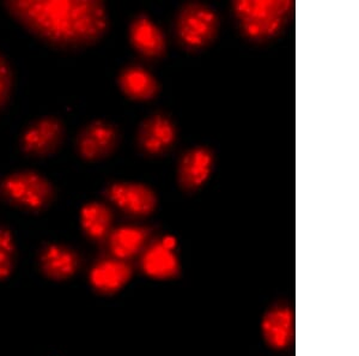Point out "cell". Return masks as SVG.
<instances>
[{
  "mask_svg": "<svg viewBox=\"0 0 359 356\" xmlns=\"http://www.w3.org/2000/svg\"><path fill=\"white\" fill-rule=\"evenodd\" d=\"M3 6L37 40L62 51L96 45L109 29L106 5L96 0H8Z\"/></svg>",
  "mask_w": 359,
  "mask_h": 356,
  "instance_id": "6da1fadb",
  "label": "cell"
},
{
  "mask_svg": "<svg viewBox=\"0 0 359 356\" xmlns=\"http://www.w3.org/2000/svg\"><path fill=\"white\" fill-rule=\"evenodd\" d=\"M231 6L243 37L257 44L279 37L294 13L291 0H236Z\"/></svg>",
  "mask_w": 359,
  "mask_h": 356,
  "instance_id": "7a4b0ae2",
  "label": "cell"
},
{
  "mask_svg": "<svg viewBox=\"0 0 359 356\" xmlns=\"http://www.w3.org/2000/svg\"><path fill=\"white\" fill-rule=\"evenodd\" d=\"M0 192L5 201L27 213H41L55 197L52 183L35 171H20L4 178Z\"/></svg>",
  "mask_w": 359,
  "mask_h": 356,
  "instance_id": "3957f363",
  "label": "cell"
},
{
  "mask_svg": "<svg viewBox=\"0 0 359 356\" xmlns=\"http://www.w3.org/2000/svg\"><path fill=\"white\" fill-rule=\"evenodd\" d=\"M219 25V17L212 8L201 3H188L176 16V37L188 51H201L216 40Z\"/></svg>",
  "mask_w": 359,
  "mask_h": 356,
  "instance_id": "277c9868",
  "label": "cell"
},
{
  "mask_svg": "<svg viewBox=\"0 0 359 356\" xmlns=\"http://www.w3.org/2000/svg\"><path fill=\"white\" fill-rule=\"evenodd\" d=\"M65 140V126L55 117H42L25 127L20 145L32 157H48L57 152Z\"/></svg>",
  "mask_w": 359,
  "mask_h": 356,
  "instance_id": "5b68a950",
  "label": "cell"
},
{
  "mask_svg": "<svg viewBox=\"0 0 359 356\" xmlns=\"http://www.w3.org/2000/svg\"><path fill=\"white\" fill-rule=\"evenodd\" d=\"M118 127L104 120H95L79 132L76 140L78 155L88 162H97L113 155L120 144Z\"/></svg>",
  "mask_w": 359,
  "mask_h": 356,
  "instance_id": "8992f818",
  "label": "cell"
},
{
  "mask_svg": "<svg viewBox=\"0 0 359 356\" xmlns=\"http://www.w3.org/2000/svg\"><path fill=\"white\" fill-rule=\"evenodd\" d=\"M104 195L118 209L132 216H149L157 208V196L147 185L114 183L106 190Z\"/></svg>",
  "mask_w": 359,
  "mask_h": 356,
  "instance_id": "52a82bcc",
  "label": "cell"
},
{
  "mask_svg": "<svg viewBox=\"0 0 359 356\" xmlns=\"http://www.w3.org/2000/svg\"><path fill=\"white\" fill-rule=\"evenodd\" d=\"M177 138L175 125L163 114L151 115L139 126L138 147L145 155L159 156L167 152Z\"/></svg>",
  "mask_w": 359,
  "mask_h": 356,
  "instance_id": "ba28073f",
  "label": "cell"
},
{
  "mask_svg": "<svg viewBox=\"0 0 359 356\" xmlns=\"http://www.w3.org/2000/svg\"><path fill=\"white\" fill-rule=\"evenodd\" d=\"M215 155L206 147H193L181 157L177 180L182 190L193 192L208 183L212 174Z\"/></svg>",
  "mask_w": 359,
  "mask_h": 356,
  "instance_id": "9c48e42d",
  "label": "cell"
},
{
  "mask_svg": "<svg viewBox=\"0 0 359 356\" xmlns=\"http://www.w3.org/2000/svg\"><path fill=\"white\" fill-rule=\"evenodd\" d=\"M130 41L133 48L149 59H158L167 52V39L158 25L147 15H138L130 25Z\"/></svg>",
  "mask_w": 359,
  "mask_h": 356,
  "instance_id": "30bf717a",
  "label": "cell"
},
{
  "mask_svg": "<svg viewBox=\"0 0 359 356\" xmlns=\"http://www.w3.org/2000/svg\"><path fill=\"white\" fill-rule=\"evenodd\" d=\"M39 264L46 277L53 281H65L77 272L81 261L78 254L67 246L48 244L42 247Z\"/></svg>",
  "mask_w": 359,
  "mask_h": 356,
  "instance_id": "8fae6325",
  "label": "cell"
},
{
  "mask_svg": "<svg viewBox=\"0 0 359 356\" xmlns=\"http://www.w3.org/2000/svg\"><path fill=\"white\" fill-rule=\"evenodd\" d=\"M132 277V268L121 259L97 263L90 272V282L102 294H113L126 286Z\"/></svg>",
  "mask_w": 359,
  "mask_h": 356,
  "instance_id": "7c38bea8",
  "label": "cell"
},
{
  "mask_svg": "<svg viewBox=\"0 0 359 356\" xmlns=\"http://www.w3.org/2000/svg\"><path fill=\"white\" fill-rule=\"evenodd\" d=\"M120 91L133 101H151L158 95L161 86L157 79L149 71L140 66H128L118 74Z\"/></svg>",
  "mask_w": 359,
  "mask_h": 356,
  "instance_id": "4fadbf2b",
  "label": "cell"
},
{
  "mask_svg": "<svg viewBox=\"0 0 359 356\" xmlns=\"http://www.w3.org/2000/svg\"><path fill=\"white\" fill-rule=\"evenodd\" d=\"M142 269L152 279H169L180 272L179 259L175 252L159 242L150 246L143 254Z\"/></svg>",
  "mask_w": 359,
  "mask_h": 356,
  "instance_id": "5bb4252c",
  "label": "cell"
},
{
  "mask_svg": "<svg viewBox=\"0 0 359 356\" xmlns=\"http://www.w3.org/2000/svg\"><path fill=\"white\" fill-rule=\"evenodd\" d=\"M262 334L274 348L287 347L294 337V315L286 308L271 310L262 320Z\"/></svg>",
  "mask_w": 359,
  "mask_h": 356,
  "instance_id": "9a60e30c",
  "label": "cell"
},
{
  "mask_svg": "<svg viewBox=\"0 0 359 356\" xmlns=\"http://www.w3.org/2000/svg\"><path fill=\"white\" fill-rule=\"evenodd\" d=\"M149 230L142 227H121L111 234L109 249L116 259L132 258L143 250Z\"/></svg>",
  "mask_w": 359,
  "mask_h": 356,
  "instance_id": "2e32d148",
  "label": "cell"
},
{
  "mask_svg": "<svg viewBox=\"0 0 359 356\" xmlns=\"http://www.w3.org/2000/svg\"><path fill=\"white\" fill-rule=\"evenodd\" d=\"M113 213L103 203H88L81 210V225L84 233L93 240H102L111 230Z\"/></svg>",
  "mask_w": 359,
  "mask_h": 356,
  "instance_id": "e0dca14e",
  "label": "cell"
},
{
  "mask_svg": "<svg viewBox=\"0 0 359 356\" xmlns=\"http://www.w3.org/2000/svg\"><path fill=\"white\" fill-rule=\"evenodd\" d=\"M16 246L11 232L0 227V281L8 279L15 268Z\"/></svg>",
  "mask_w": 359,
  "mask_h": 356,
  "instance_id": "ac0fdd59",
  "label": "cell"
},
{
  "mask_svg": "<svg viewBox=\"0 0 359 356\" xmlns=\"http://www.w3.org/2000/svg\"><path fill=\"white\" fill-rule=\"evenodd\" d=\"M13 91V72L6 58L0 53V112L8 106Z\"/></svg>",
  "mask_w": 359,
  "mask_h": 356,
  "instance_id": "d6986e66",
  "label": "cell"
},
{
  "mask_svg": "<svg viewBox=\"0 0 359 356\" xmlns=\"http://www.w3.org/2000/svg\"><path fill=\"white\" fill-rule=\"evenodd\" d=\"M161 242L163 244L167 249L169 250H175L176 246H177V242H176V237H172V235H167V237H164Z\"/></svg>",
  "mask_w": 359,
  "mask_h": 356,
  "instance_id": "ffe728a7",
  "label": "cell"
}]
</instances>
